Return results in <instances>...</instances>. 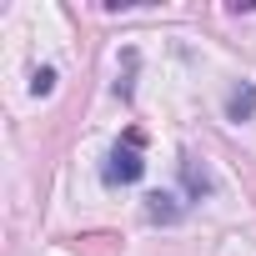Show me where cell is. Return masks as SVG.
I'll list each match as a JSON object with an SVG mask.
<instances>
[{"label": "cell", "mask_w": 256, "mask_h": 256, "mask_svg": "<svg viewBox=\"0 0 256 256\" xmlns=\"http://www.w3.org/2000/svg\"><path fill=\"white\" fill-rule=\"evenodd\" d=\"M141 171H146V161H141V131L131 126L126 131V141L106 156V186H131V181H141Z\"/></svg>", "instance_id": "6da1fadb"}, {"label": "cell", "mask_w": 256, "mask_h": 256, "mask_svg": "<svg viewBox=\"0 0 256 256\" xmlns=\"http://www.w3.org/2000/svg\"><path fill=\"white\" fill-rule=\"evenodd\" d=\"M181 181H186L191 196H206V191H211V171L196 166V156H181Z\"/></svg>", "instance_id": "3957f363"}, {"label": "cell", "mask_w": 256, "mask_h": 256, "mask_svg": "<svg viewBox=\"0 0 256 256\" xmlns=\"http://www.w3.org/2000/svg\"><path fill=\"white\" fill-rule=\"evenodd\" d=\"M251 110H256V90H251V86H236V90L226 96V116H231V120H246Z\"/></svg>", "instance_id": "277c9868"}, {"label": "cell", "mask_w": 256, "mask_h": 256, "mask_svg": "<svg viewBox=\"0 0 256 256\" xmlns=\"http://www.w3.org/2000/svg\"><path fill=\"white\" fill-rule=\"evenodd\" d=\"M181 201H176V191H151L146 196V221H156V226H176L181 221Z\"/></svg>", "instance_id": "7a4b0ae2"}, {"label": "cell", "mask_w": 256, "mask_h": 256, "mask_svg": "<svg viewBox=\"0 0 256 256\" xmlns=\"http://www.w3.org/2000/svg\"><path fill=\"white\" fill-rule=\"evenodd\" d=\"M30 90H36V96H50V90H56V70H50V66H40V70H36V80H30Z\"/></svg>", "instance_id": "8992f818"}, {"label": "cell", "mask_w": 256, "mask_h": 256, "mask_svg": "<svg viewBox=\"0 0 256 256\" xmlns=\"http://www.w3.org/2000/svg\"><path fill=\"white\" fill-rule=\"evenodd\" d=\"M76 246H80L86 256H110V251H116V236H80Z\"/></svg>", "instance_id": "5b68a950"}]
</instances>
